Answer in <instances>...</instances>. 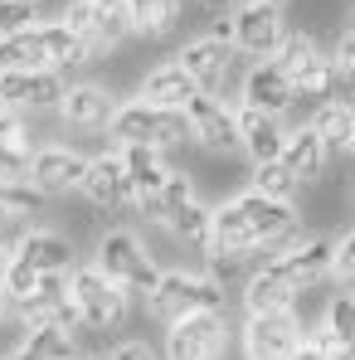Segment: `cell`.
Wrapping results in <instances>:
<instances>
[{"label": "cell", "mask_w": 355, "mask_h": 360, "mask_svg": "<svg viewBox=\"0 0 355 360\" xmlns=\"http://www.w3.org/2000/svg\"><path fill=\"white\" fill-rule=\"evenodd\" d=\"M146 311L156 321H180V316H195V311H229V292L219 278L209 273H185V268H171L156 278L151 297H146Z\"/></svg>", "instance_id": "6da1fadb"}, {"label": "cell", "mask_w": 355, "mask_h": 360, "mask_svg": "<svg viewBox=\"0 0 355 360\" xmlns=\"http://www.w3.org/2000/svg\"><path fill=\"white\" fill-rule=\"evenodd\" d=\"M112 141L122 146H146V151H176L190 141V127H185V112H171V108H151L141 98L131 103H117V112L108 122Z\"/></svg>", "instance_id": "7a4b0ae2"}, {"label": "cell", "mask_w": 355, "mask_h": 360, "mask_svg": "<svg viewBox=\"0 0 355 360\" xmlns=\"http://www.w3.org/2000/svg\"><path fill=\"white\" fill-rule=\"evenodd\" d=\"M93 268H98L117 292H127V297H151V288H156V278H161V268H156L151 253H146V243L136 239L131 229L103 234V239H98Z\"/></svg>", "instance_id": "3957f363"}, {"label": "cell", "mask_w": 355, "mask_h": 360, "mask_svg": "<svg viewBox=\"0 0 355 360\" xmlns=\"http://www.w3.org/2000/svg\"><path fill=\"white\" fill-rule=\"evenodd\" d=\"M68 302H73V316L83 331H122L131 316V297L117 292L93 263L68 273Z\"/></svg>", "instance_id": "277c9868"}, {"label": "cell", "mask_w": 355, "mask_h": 360, "mask_svg": "<svg viewBox=\"0 0 355 360\" xmlns=\"http://www.w3.org/2000/svg\"><path fill=\"white\" fill-rule=\"evenodd\" d=\"M283 5H268V0H243L229 10V49L248 54V59H273L278 44H283Z\"/></svg>", "instance_id": "5b68a950"}, {"label": "cell", "mask_w": 355, "mask_h": 360, "mask_svg": "<svg viewBox=\"0 0 355 360\" xmlns=\"http://www.w3.org/2000/svg\"><path fill=\"white\" fill-rule=\"evenodd\" d=\"M229 321L224 311H195L166 326V360H224Z\"/></svg>", "instance_id": "8992f818"}, {"label": "cell", "mask_w": 355, "mask_h": 360, "mask_svg": "<svg viewBox=\"0 0 355 360\" xmlns=\"http://www.w3.org/2000/svg\"><path fill=\"white\" fill-rule=\"evenodd\" d=\"M59 25L88 49V54H98V49H117L122 39L131 34L127 30V15H122V0L117 5H98V0H68L59 15Z\"/></svg>", "instance_id": "52a82bcc"}, {"label": "cell", "mask_w": 355, "mask_h": 360, "mask_svg": "<svg viewBox=\"0 0 355 360\" xmlns=\"http://www.w3.org/2000/svg\"><path fill=\"white\" fill-rule=\"evenodd\" d=\"M234 210L243 214V224H248V234L258 248H288L297 239V229H302V214H297V205L288 200H268V195H258V190H243L234 200Z\"/></svg>", "instance_id": "ba28073f"}, {"label": "cell", "mask_w": 355, "mask_h": 360, "mask_svg": "<svg viewBox=\"0 0 355 360\" xmlns=\"http://www.w3.org/2000/svg\"><path fill=\"white\" fill-rule=\"evenodd\" d=\"M243 360H288L302 346V321L297 311H258L238 326Z\"/></svg>", "instance_id": "9c48e42d"}, {"label": "cell", "mask_w": 355, "mask_h": 360, "mask_svg": "<svg viewBox=\"0 0 355 360\" xmlns=\"http://www.w3.org/2000/svg\"><path fill=\"white\" fill-rule=\"evenodd\" d=\"M63 93H68V83H63L59 73H49V68H25V73H0V108L5 112H59Z\"/></svg>", "instance_id": "30bf717a"}, {"label": "cell", "mask_w": 355, "mask_h": 360, "mask_svg": "<svg viewBox=\"0 0 355 360\" xmlns=\"http://www.w3.org/2000/svg\"><path fill=\"white\" fill-rule=\"evenodd\" d=\"M185 127H190V141H200L205 151L214 156H229L238 151V127H234V108L224 98H209V93H195L185 108Z\"/></svg>", "instance_id": "8fae6325"}, {"label": "cell", "mask_w": 355, "mask_h": 360, "mask_svg": "<svg viewBox=\"0 0 355 360\" xmlns=\"http://www.w3.org/2000/svg\"><path fill=\"white\" fill-rule=\"evenodd\" d=\"M83 171H88V156L73 151V146H34V161H30V185L44 195V200H59V195H73L83 185Z\"/></svg>", "instance_id": "7c38bea8"}, {"label": "cell", "mask_w": 355, "mask_h": 360, "mask_svg": "<svg viewBox=\"0 0 355 360\" xmlns=\"http://www.w3.org/2000/svg\"><path fill=\"white\" fill-rule=\"evenodd\" d=\"M122 171H127V190H131V210L146 214L156 224V205H161V190L171 166L161 161V151H146V146H122Z\"/></svg>", "instance_id": "4fadbf2b"}, {"label": "cell", "mask_w": 355, "mask_h": 360, "mask_svg": "<svg viewBox=\"0 0 355 360\" xmlns=\"http://www.w3.org/2000/svg\"><path fill=\"white\" fill-rule=\"evenodd\" d=\"M297 103L292 83H288V73L278 68L273 59H258L248 63V73H243V98H238V108H248V112H263V117H288Z\"/></svg>", "instance_id": "5bb4252c"}, {"label": "cell", "mask_w": 355, "mask_h": 360, "mask_svg": "<svg viewBox=\"0 0 355 360\" xmlns=\"http://www.w3.org/2000/svg\"><path fill=\"white\" fill-rule=\"evenodd\" d=\"M176 63L190 73V83H195L200 93L219 98V88H224V83H229V73H234V49H229L224 39L205 34V39H190V44L176 54Z\"/></svg>", "instance_id": "9a60e30c"}, {"label": "cell", "mask_w": 355, "mask_h": 360, "mask_svg": "<svg viewBox=\"0 0 355 360\" xmlns=\"http://www.w3.org/2000/svg\"><path fill=\"white\" fill-rule=\"evenodd\" d=\"M297 297H302V288L288 278V268L278 263V253L263 258V268H253L248 283H243L248 316H258V311H297Z\"/></svg>", "instance_id": "2e32d148"}, {"label": "cell", "mask_w": 355, "mask_h": 360, "mask_svg": "<svg viewBox=\"0 0 355 360\" xmlns=\"http://www.w3.org/2000/svg\"><path fill=\"white\" fill-rule=\"evenodd\" d=\"M20 326L34 331V326H68L78 331V316H73V302H68V278H39V288L15 307Z\"/></svg>", "instance_id": "e0dca14e"}, {"label": "cell", "mask_w": 355, "mask_h": 360, "mask_svg": "<svg viewBox=\"0 0 355 360\" xmlns=\"http://www.w3.org/2000/svg\"><path fill=\"white\" fill-rule=\"evenodd\" d=\"M78 190L88 195V205H93V210H108V214L131 210V190H127V171H122V156H117V151L88 156V171H83V185H78Z\"/></svg>", "instance_id": "ac0fdd59"}, {"label": "cell", "mask_w": 355, "mask_h": 360, "mask_svg": "<svg viewBox=\"0 0 355 360\" xmlns=\"http://www.w3.org/2000/svg\"><path fill=\"white\" fill-rule=\"evenodd\" d=\"M15 258L25 268H34L39 278H68L78 263H73V243L63 239L59 229H25L15 239Z\"/></svg>", "instance_id": "d6986e66"}, {"label": "cell", "mask_w": 355, "mask_h": 360, "mask_svg": "<svg viewBox=\"0 0 355 360\" xmlns=\"http://www.w3.org/2000/svg\"><path fill=\"white\" fill-rule=\"evenodd\" d=\"M117 112V98L103 83H73L59 103V117L78 131H108V122Z\"/></svg>", "instance_id": "ffe728a7"}, {"label": "cell", "mask_w": 355, "mask_h": 360, "mask_svg": "<svg viewBox=\"0 0 355 360\" xmlns=\"http://www.w3.org/2000/svg\"><path fill=\"white\" fill-rule=\"evenodd\" d=\"M234 127H238V151H248V161H253V166H263V161H283L288 127H283L278 117H263V112L238 108Z\"/></svg>", "instance_id": "44dd1931"}, {"label": "cell", "mask_w": 355, "mask_h": 360, "mask_svg": "<svg viewBox=\"0 0 355 360\" xmlns=\"http://www.w3.org/2000/svg\"><path fill=\"white\" fill-rule=\"evenodd\" d=\"M331 258H336V239H297L278 253V263L288 268V278L302 292L331 278Z\"/></svg>", "instance_id": "7402d4cb"}, {"label": "cell", "mask_w": 355, "mask_h": 360, "mask_svg": "<svg viewBox=\"0 0 355 360\" xmlns=\"http://www.w3.org/2000/svg\"><path fill=\"white\" fill-rule=\"evenodd\" d=\"M311 341L331 360H355V292H336L326 302V316Z\"/></svg>", "instance_id": "603a6c76"}, {"label": "cell", "mask_w": 355, "mask_h": 360, "mask_svg": "<svg viewBox=\"0 0 355 360\" xmlns=\"http://www.w3.org/2000/svg\"><path fill=\"white\" fill-rule=\"evenodd\" d=\"M326 161H331V151H326V141H321L311 127H297V131H288L283 166H288V176L297 180V190H302V185H316V180L326 176Z\"/></svg>", "instance_id": "cb8c5ba5"}, {"label": "cell", "mask_w": 355, "mask_h": 360, "mask_svg": "<svg viewBox=\"0 0 355 360\" xmlns=\"http://www.w3.org/2000/svg\"><path fill=\"white\" fill-rule=\"evenodd\" d=\"M195 93H200V88L190 83V73H185L176 59L156 63V68L141 78V103H151V108H171V112H180Z\"/></svg>", "instance_id": "d4e9b609"}, {"label": "cell", "mask_w": 355, "mask_h": 360, "mask_svg": "<svg viewBox=\"0 0 355 360\" xmlns=\"http://www.w3.org/2000/svg\"><path fill=\"white\" fill-rule=\"evenodd\" d=\"M30 161H34V136H30L25 117L0 108V176L25 180L30 176Z\"/></svg>", "instance_id": "484cf974"}, {"label": "cell", "mask_w": 355, "mask_h": 360, "mask_svg": "<svg viewBox=\"0 0 355 360\" xmlns=\"http://www.w3.org/2000/svg\"><path fill=\"white\" fill-rule=\"evenodd\" d=\"M10 360H78V331L68 326H34L20 336Z\"/></svg>", "instance_id": "4316f807"}, {"label": "cell", "mask_w": 355, "mask_h": 360, "mask_svg": "<svg viewBox=\"0 0 355 360\" xmlns=\"http://www.w3.org/2000/svg\"><path fill=\"white\" fill-rule=\"evenodd\" d=\"M127 30L141 39H161L180 25V0H122Z\"/></svg>", "instance_id": "83f0119b"}, {"label": "cell", "mask_w": 355, "mask_h": 360, "mask_svg": "<svg viewBox=\"0 0 355 360\" xmlns=\"http://www.w3.org/2000/svg\"><path fill=\"white\" fill-rule=\"evenodd\" d=\"M171 234H176L185 248H195V253H214V205H205V200H190L185 210H180L176 219L166 224Z\"/></svg>", "instance_id": "f1b7e54d"}, {"label": "cell", "mask_w": 355, "mask_h": 360, "mask_svg": "<svg viewBox=\"0 0 355 360\" xmlns=\"http://www.w3.org/2000/svg\"><path fill=\"white\" fill-rule=\"evenodd\" d=\"M311 131L326 141V151H346V146H351V131H355V108L341 103V98L321 103L316 117H311Z\"/></svg>", "instance_id": "f546056e"}, {"label": "cell", "mask_w": 355, "mask_h": 360, "mask_svg": "<svg viewBox=\"0 0 355 360\" xmlns=\"http://www.w3.org/2000/svg\"><path fill=\"white\" fill-rule=\"evenodd\" d=\"M321 59H326V54H321V44H316L311 34H283V44H278V54H273V63L288 73V83H292V88H297V83H302V78H306V73H311Z\"/></svg>", "instance_id": "4dcf8cb0"}, {"label": "cell", "mask_w": 355, "mask_h": 360, "mask_svg": "<svg viewBox=\"0 0 355 360\" xmlns=\"http://www.w3.org/2000/svg\"><path fill=\"white\" fill-rule=\"evenodd\" d=\"M49 200L30 185V180H5L0 176V229H10V224H25L30 214H39Z\"/></svg>", "instance_id": "1f68e13d"}, {"label": "cell", "mask_w": 355, "mask_h": 360, "mask_svg": "<svg viewBox=\"0 0 355 360\" xmlns=\"http://www.w3.org/2000/svg\"><path fill=\"white\" fill-rule=\"evenodd\" d=\"M253 190H258V195H268V200H288V205H292L297 180L288 176V166H283V161H263V166H253Z\"/></svg>", "instance_id": "d6a6232c"}, {"label": "cell", "mask_w": 355, "mask_h": 360, "mask_svg": "<svg viewBox=\"0 0 355 360\" xmlns=\"http://www.w3.org/2000/svg\"><path fill=\"white\" fill-rule=\"evenodd\" d=\"M190 200H195L190 176H185V171H171V176H166V190H161V205H156V224H171Z\"/></svg>", "instance_id": "836d02e7"}, {"label": "cell", "mask_w": 355, "mask_h": 360, "mask_svg": "<svg viewBox=\"0 0 355 360\" xmlns=\"http://www.w3.org/2000/svg\"><path fill=\"white\" fill-rule=\"evenodd\" d=\"M39 25V0H0V39H15Z\"/></svg>", "instance_id": "e575fe53"}, {"label": "cell", "mask_w": 355, "mask_h": 360, "mask_svg": "<svg viewBox=\"0 0 355 360\" xmlns=\"http://www.w3.org/2000/svg\"><path fill=\"white\" fill-rule=\"evenodd\" d=\"M34 288H39V273H34V268H25V263L15 258V263H10V273H5V283H0V297H5V307L15 311L20 302L34 292Z\"/></svg>", "instance_id": "d590c367"}, {"label": "cell", "mask_w": 355, "mask_h": 360, "mask_svg": "<svg viewBox=\"0 0 355 360\" xmlns=\"http://www.w3.org/2000/svg\"><path fill=\"white\" fill-rule=\"evenodd\" d=\"M331 278H341L346 288H355V234L336 239V258H331Z\"/></svg>", "instance_id": "8d00e7d4"}, {"label": "cell", "mask_w": 355, "mask_h": 360, "mask_svg": "<svg viewBox=\"0 0 355 360\" xmlns=\"http://www.w3.org/2000/svg\"><path fill=\"white\" fill-rule=\"evenodd\" d=\"M331 63H336V73H341L346 83H355V30H341V34H336Z\"/></svg>", "instance_id": "74e56055"}, {"label": "cell", "mask_w": 355, "mask_h": 360, "mask_svg": "<svg viewBox=\"0 0 355 360\" xmlns=\"http://www.w3.org/2000/svg\"><path fill=\"white\" fill-rule=\"evenodd\" d=\"M108 360H161L146 341H117L112 351H108Z\"/></svg>", "instance_id": "f35d334b"}, {"label": "cell", "mask_w": 355, "mask_h": 360, "mask_svg": "<svg viewBox=\"0 0 355 360\" xmlns=\"http://www.w3.org/2000/svg\"><path fill=\"white\" fill-rule=\"evenodd\" d=\"M288 360H331V356H326V351H321V346H316L311 336H302V346H297Z\"/></svg>", "instance_id": "ab89813d"}, {"label": "cell", "mask_w": 355, "mask_h": 360, "mask_svg": "<svg viewBox=\"0 0 355 360\" xmlns=\"http://www.w3.org/2000/svg\"><path fill=\"white\" fill-rule=\"evenodd\" d=\"M10 263H15V248L0 239V283H5V273H10Z\"/></svg>", "instance_id": "60d3db41"}, {"label": "cell", "mask_w": 355, "mask_h": 360, "mask_svg": "<svg viewBox=\"0 0 355 360\" xmlns=\"http://www.w3.org/2000/svg\"><path fill=\"white\" fill-rule=\"evenodd\" d=\"M5 311H10V307H5V297H0V321H5Z\"/></svg>", "instance_id": "b9f144b4"}, {"label": "cell", "mask_w": 355, "mask_h": 360, "mask_svg": "<svg viewBox=\"0 0 355 360\" xmlns=\"http://www.w3.org/2000/svg\"><path fill=\"white\" fill-rule=\"evenodd\" d=\"M98 5H117V0H98Z\"/></svg>", "instance_id": "7bdbcfd3"}, {"label": "cell", "mask_w": 355, "mask_h": 360, "mask_svg": "<svg viewBox=\"0 0 355 360\" xmlns=\"http://www.w3.org/2000/svg\"><path fill=\"white\" fill-rule=\"evenodd\" d=\"M351 151H355V131H351Z\"/></svg>", "instance_id": "ee69618b"}, {"label": "cell", "mask_w": 355, "mask_h": 360, "mask_svg": "<svg viewBox=\"0 0 355 360\" xmlns=\"http://www.w3.org/2000/svg\"><path fill=\"white\" fill-rule=\"evenodd\" d=\"M268 5H283V0H268Z\"/></svg>", "instance_id": "f6af8a7d"}, {"label": "cell", "mask_w": 355, "mask_h": 360, "mask_svg": "<svg viewBox=\"0 0 355 360\" xmlns=\"http://www.w3.org/2000/svg\"><path fill=\"white\" fill-rule=\"evenodd\" d=\"M351 30H355V25H351Z\"/></svg>", "instance_id": "bcb514c9"}]
</instances>
